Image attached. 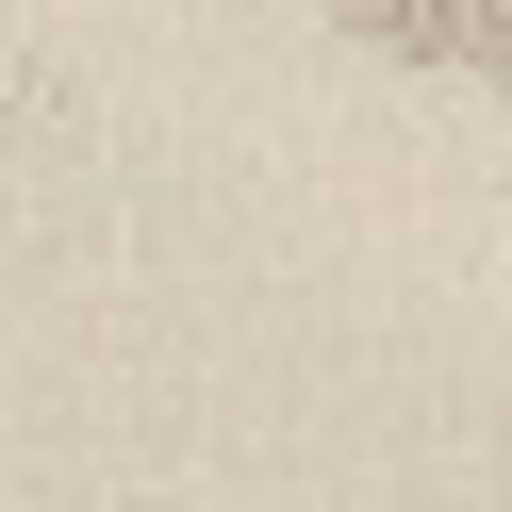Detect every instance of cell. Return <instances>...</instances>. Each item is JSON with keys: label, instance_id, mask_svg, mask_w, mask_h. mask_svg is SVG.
Returning a JSON list of instances; mask_svg holds the SVG:
<instances>
[{"label": "cell", "instance_id": "cell-1", "mask_svg": "<svg viewBox=\"0 0 512 512\" xmlns=\"http://www.w3.org/2000/svg\"><path fill=\"white\" fill-rule=\"evenodd\" d=\"M331 17L397 67H512V0H331Z\"/></svg>", "mask_w": 512, "mask_h": 512}]
</instances>
